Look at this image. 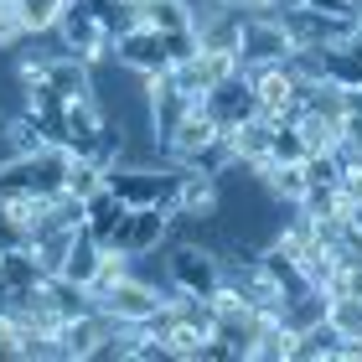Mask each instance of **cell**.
I'll return each mask as SVG.
<instances>
[{
  "label": "cell",
  "mask_w": 362,
  "mask_h": 362,
  "mask_svg": "<svg viewBox=\"0 0 362 362\" xmlns=\"http://www.w3.org/2000/svg\"><path fill=\"white\" fill-rule=\"evenodd\" d=\"M192 31H156V26H129L114 37V68L135 78H160L192 52Z\"/></svg>",
  "instance_id": "cell-1"
},
{
  "label": "cell",
  "mask_w": 362,
  "mask_h": 362,
  "mask_svg": "<svg viewBox=\"0 0 362 362\" xmlns=\"http://www.w3.org/2000/svg\"><path fill=\"white\" fill-rule=\"evenodd\" d=\"M223 285V254L212 238H171L166 243V290L171 295H192V300H207L212 290Z\"/></svg>",
  "instance_id": "cell-2"
},
{
  "label": "cell",
  "mask_w": 362,
  "mask_h": 362,
  "mask_svg": "<svg viewBox=\"0 0 362 362\" xmlns=\"http://www.w3.org/2000/svg\"><path fill=\"white\" fill-rule=\"evenodd\" d=\"M176 181H181V166H171L166 156L160 160H114L104 171V187L124 207H171Z\"/></svg>",
  "instance_id": "cell-3"
},
{
  "label": "cell",
  "mask_w": 362,
  "mask_h": 362,
  "mask_svg": "<svg viewBox=\"0 0 362 362\" xmlns=\"http://www.w3.org/2000/svg\"><path fill=\"white\" fill-rule=\"evenodd\" d=\"M52 37L62 52H73V57H83L88 68H104V62H114V31L98 21V11H93V0H68L57 16V26H52Z\"/></svg>",
  "instance_id": "cell-4"
},
{
  "label": "cell",
  "mask_w": 362,
  "mask_h": 362,
  "mask_svg": "<svg viewBox=\"0 0 362 362\" xmlns=\"http://www.w3.org/2000/svg\"><path fill=\"white\" fill-rule=\"evenodd\" d=\"M166 300H171V290L160 285V279L140 274V264H135L114 290L98 295V310H104V316H114L119 326H145V321H156L160 310H166Z\"/></svg>",
  "instance_id": "cell-5"
},
{
  "label": "cell",
  "mask_w": 362,
  "mask_h": 362,
  "mask_svg": "<svg viewBox=\"0 0 362 362\" xmlns=\"http://www.w3.org/2000/svg\"><path fill=\"white\" fill-rule=\"evenodd\" d=\"M166 243H171V212L166 207H124V218L114 223L104 249L124 254V259H156Z\"/></svg>",
  "instance_id": "cell-6"
},
{
  "label": "cell",
  "mask_w": 362,
  "mask_h": 362,
  "mask_svg": "<svg viewBox=\"0 0 362 362\" xmlns=\"http://www.w3.org/2000/svg\"><path fill=\"white\" fill-rule=\"evenodd\" d=\"M279 21H285L295 47H337V42H347L357 31V16H347V11H316V6L279 11Z\"/></svg>",
  "instance_id": "cell-7"
},
{
  "label": "cell",
  "mask_w": 362,
  "mask_h": 362,
  "mask_svg": "<svg viewBox=\"0 0 362 362\" xmlns=\"http://www.w3.org/2000/svg\"><path fill=\"white\" fill-rule=\"evenodd\" d=\"M243 16V11H238ZM290 31L279 16H243V31H238V68H269V62H285L290 57Z\"/></svg>",
  "instance_id": "cell-8"
},
{
  "label": "cell",
  "mask_w": 362,
  "mask_h": 362,
  "mask_svg": "<svg viewBox=\"0 0 362 362\" xmlns=\"http://www.w3.org/2000/svg\"><path fill=\"white\" fill-rule=\"evenodd\" d=\"M254 83V98H259V114L274 124H290L300 114V83L285 73V62H269V68H243Z\"/></svg>",
  "instance_id": "cell-9"
},
{
  "label": "cell",
  "mask_w": 362,
  "mask_h": 362,
  "mask_svg": "<svg viewBox=\"0 0 362 362\" xmlns=\"http://www.w3.org/2000/svg\"><path fill=\"white\" fill-rule=\"evenodd\" d=\"M228 73H238V57H228V52H202V47H192V52L171 68V83H176V88H187L192 98H202V93L218 88Z\"/></svg>",
  "instance_id": "cell-10"
},
{
  "label": "cell",
  "mask_w": 362,
  "mask_h": 362,
  "mask_svg": "<svg viewBox=\"0 0 362 362\" xmlns=\"http://www.w3.org/2000/svg\"><path fill=\"white\" fill-rule=\"evenodd\" d=\"M202 104H207V114L218 119L223 129H233V124H243V119H254L259 114V98H254V83H249V73H228L212 93H202Z\"/></svg>",
  "instance_id": "cell-11"
},
{
  "label": "cell",
  "mask_w": 362,
  "mask_h": 362,
  "mask_svg": "<svg viewBox=\"0 0 362 362\" xmlns=\"http://www.w3.org/2000/svg\"><path fill=\"white\" fill-rule=\"evenodd\" d=\"M104 254H109V249H104V243H98V238L88 233L83 223H78L73 233H68V249H62V264H57V274L88 290L93 279H98V269H104Z\"/></svg>",
  "instance_id": "cell-12"
},
{
  "label": "cell",
  "mask_w": 362,
  "mask_h": 362,
  "mask_svg": "<svg viewBox=\"0 0 362 362\" xmlns=\"http://www.w3.org/2000/svg\"><path fill=\"white\" fill-rule=\"evenodd\" d=\"M37 83H47L57 98H78V93H93V68L73 52H52V57H42Z\"/></svg>",
  "instance_id": "cell-13"
},
{
  "label": "cell",
  "mask_w": 362,
  "mask_h": 362,
  "mask_svg": "<svg viewBox=\"0 0 362 362\" xmlns=\"http://www.w3.org/2000/svg\"><path fill=\"white\" fill-rule=\"evenodd\" d=\"M269 140H274V119H264V114H254V119L228 129V151H233V160L249 166V171L269 160Z\"/></svg>",
  "instance_id": "cell-14"
},
{
  "label": "cell",
  "mask_w": 362,
  "mask_h": 362,
  "mask_svg": "<svg viewBox=\"0 0 362 362\" xmlns=\"http://www.w3.org/2000/svg\"><path fill=\"white\" fill-rule=\"evenodd\" d=\"M47 279L42 259L31 254V243H21V249H6L0 254V295H21V290H37Z\"/></svg>",
  "instance_id": "cell-15"
},
{
  "label": "cell",
  "mask_w": 362,
  "mask_h": 362,
  "mask_svg": "<svg viewBox=\"0 0 362 362\" xmlns=\"http://www.w3.org/2000/svg\"><path fill=\"white\" fill-rule=\"evenodd\" d=\"M218 135H223V124L212 119V114H207V104L197 98V104H192V114L176 124V135L166 140V160H181L187 151H197V145H207V140H218Z\"/></svg>",
  "instance_id": "cell-16"
},
{
  "label": "cell",
  "mask_w": 362,
  "mask_h": 362,
  "mask_svg": "<svg viewBox=\"0 0 362 362\" xmlns=\"http://www.w3.org/2000/svg\"><path fill=\"white\" fill-rule=\"evenodd\" d=\"M135 21L156 31H192L197 26V0H135Z\"/></svg>",
  "instance_id": "cell-17"
},
{
  "label": "cell",
  "mask_w": 362,
  "mask_h": 362,
  "mask_svg": "<svg viewBox=\"0 0 362 362\" xmlns=\"http://www.w3.org/2000/svg\"><path fill=\"white\" fill-rule=\"evenodd\" d=\"M341 352H347V341L337 337L332 321H316L305 332H295V362H341Z\"/></svg>",
  "instance_id": "cell-18"
},
{
  "label": "cell",
  "mask_w": 362,
  "mask_h": 362,
  "mask_svg": "<svg viewBox=\"0 0 362 362\" xmlns=\"http://www.w3.org/2000/svg\"><path fill=\"white\" fill-rule=\"evenodd\" d=\"M254 176H259V187H264V192L274 197L279 207H295V202L305 197V187H310L300 166H274V160H264V166H254Z\"/></svg>",
  "instance_id": "cell-19"
},
{
  "label": "cell",
  "mask_w": 362,
  "mask_h": 362,
  "mask_svg": "<svg viewBox=\"0 0 362 362\" xmlns=\"http://www.w3.org/2000/svg\"><path fill=\"white\" fill-rule=\"evenodd\" d=\"M171 166L197 171V176H223L228 166H233V151H228V129H223L218 140H207V145H197V151H187L181 160H171Z\"/></svg>",
  "instance_id": "cell-20"
},
{
  "label": "cell",
  "mask_w": 362,
  "mask_h": 362,
  "mask_svg": "<svg viewBox=\"0 0 362 362\" xmlns=\"http://www.w3.org/2000/svg\"><path fill=\"white\" fill-rule=\"evenodd\" d=\"M310 156V145H305V135H300V124H274V140H269V160L274 166H300V160Z\"/></svg>",
  "instance_id": "cell-21"
},
{
  "label": "cell",
  "mask_w": 362,
  "mask_h": 362,
  "mask_svg": "<svg viewBox=\"0 0 362 362\" xmlns=\"http://www.w3.org/2000/svg\"><path fill=\"white\" fill-rule=\"evenodd\" d=\"M300 171H305L310 187H341V176H347V166H341V156L332 151V145H326V151H310L300 160Z\"/></svg>",
  "instance_id": "cell-22"
},
{
  "label": "cell",
  "mask_w": 362,
  "mask_h": 362,
  "mask_svg": "<svg viewBox=\"0 0 362 362\" xmlns=\"http://www.w3.org/2000/svg\"><path fill=\"white\" fill-rule=\"evenodd\" d=\"M104 192V166L98 160H78L73 156V171H68V197H78V202H88V197Z\"/></svg>",
  "instance_id": "cell-23"
},
{
  "label": "cell",
  "mask_w": 362,
  "mask_h": 362,
  "mask_svg": "<svg viewBox=\"0 0 362 362\" xmlns=\"http://www.w3.org/2000/svg\"><path fill=\"white\" fill-rule=\"evenodd\" d=\"M0 362H21V321L0 305Z\"/></svg>",
  "instance_id": "cell-24"
},
{
  "label": "cell",
  "mask_w": 362,
  "mask_h": 362,
  "mask_svg": "<svg viewBox=\"0 0 362 362\" xmlns=\"http://www.w3.org/2000/svg\"><path fill=\"white\" fill-rule=\"evenodd\" d=\"M357 31H362V0H357Z\"/></svg>",
  "instance_id": "cell-25"
},
{
  "label": "cell",
  "mask_w": 362,
  "mask_h": 362,
  "mask_svg": "<svg viewBox=\"0 0 362 362\" xmlns=\"http://www.w3.org/2000/svg\"><path fill=\"white\" fill-rule=\"evenodd\" d=\"M341 6H352V11H357V0H341Z\"/></svg>",
  "instance_id": "cell-26"
},
{
  "label": "cell",
  "mask_w": 362,
  "mask_h": 362,
  "mask_svg": "<svg viewBox=\"0 0 362 362\" xmlns=\"http://www.w3.org/2000/svg\"><path fill=\"white\" fill-rule=\"evenodd\" d=\"M0 11H6V0H0Z\"/></svg>",
  "instance_id": "cell-27"
},
{
  "label": "cell",
  "mask_w": 362,
  "mask_h": 362,
  "mask_svg": "<svg viewBox=\"0 0 362 362\" xmlns=\"http://www.w3.org/2000/svg\"><path fill=\"white\" fill-rule=\"evenodd\" d=\"M0 124H6V114H0Z\"/></svg>",
  "instance_id": "cell-28"
}]
</instances>
